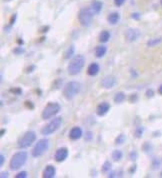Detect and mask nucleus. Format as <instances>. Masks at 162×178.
Listing matches in <instances>:
<instances>
[{
  "instance_id": "20e7f679",
  "label": "nucleus",
  "mask_w": 162,
  "mask_h": 178,
  "mask_svg": "<svg viewBox=\"0 0 162 178\" xmlns=\"http://www.w3.org/2000/svg\"><path fill=\"white\" fill-rule=\"evenodd\" d=\"M93 10L91 9V7H85L82 8L78 13V20L80 22L82 26L88 27L91 25L92 19H93Z\"/></svg>"
},
{
  "instance_id": "a878e982",
  "label": "nucleus",
  "mask_w": 162,
  "mask_h": 178,
  "mask_svg": "<svg viewBox=\"0 0 162 178\" xmlns=\"http://www.w3.org/2000/svg\"><path fill=\"white\" fill-rule=\"evenodd\" d=\"M143 131H144V129H143L142 126L136 127L135 131H134V135H135V137L136 138H141V136L143 134Z\"/></svg>"
},
{
  "instance_id": "9d476101",
  "label": "nucleus",
  "mask_w": 162,
  "mask_h": 178,
  "mask_svg": "<svg viewBox=\"0 0 162 178\" xmlns=\"http://www.w3.org/2000/svg\"><path fill=\"white\" fill-rule=\"evenodd\" d=\"M117 79L113 75H107L101 80V86L104 89H112L116 85Z\"/></svg>"
},
{
  "instance_id": "393cba45",
  "label": "nucleus",
  "mask_w": 162,
  "mask_h": 178,
  "mask_svg": "<svg viewBox=\"0 0 162 178\" xmlns=\"http://www.w3.org/2000/svg\"><path fill=\"white\" fill-rule=\"evenodd\" d=\"M162 41L161 38H154V39H150V40L147 42V45L149 46V47H153V46H156L158 45L159 43H160Z\"/></svg>"
},
{
  "instance_id": "7c9ffc66",
  "label": "nucleus",
  "mask_w": 162,
  "mask_h": 178,
  "mask_svg": "<svg viewBox=\"0 0 162 178\" xmlns=\"http://www.w3.org/2000/svg\"><path fill=\"white\" fill-rule=\"evenodd\" d=\"M92 139H93V133L91 131H87L85 133V140L86 141H91Z\"/></svg>"
},
{
  "instance_id": "c756f323",
  "label": "nucleus",
  "mask_w": 162,
  "mask_h": 178,
  "mask_svg": "<svg viewBox=\"0 0 162 178\" xmlns=\"http://www.w3.org/2000/svg\"><path fill=\"white\" fill-rule=\"evenodd\" d=\"M10 92H12L13 94H15V95H20L21 93H22V90L19 87H15V88H11L10 89Z\"/></svg>"
},
{
  "instance_id": "72a5a7b5",
  "label": "nucleus",
  "mask_w": 162,
  "mask_h": 178,
  "mask_svg": "<svg viewBox=\"0 0 162 178\" xmlns=\"http://www.w3.org/2000/svg\"><path fill=\"white\" fill-rule=\"evenodd\" d=\"M61 84H62V79H57V80L54 82L53 84V88L54 89H58L59 87L61 86Z\"/></svg>"
},
{
  "instance_id": "6e6552de",
  "label": "nucleus",
  "mask_w": 162,
  "mask_h": 178,
  "mask_svg": "<svg viewBox=\"0 0 162 178\" xmlns=\"http://www.w3.org/2000/svg\"><path fill=\"white\" fill-rule=\"evenodd\" d=\"M36 140V133L34 131H27L23 134V136L18 141V147L19 148H27L31 146Z\"/></svg>"
},
{
  "instance_id": "473e14b6",
  "label": "nucleus",
  "mask_w": 162,
  "mask_h": 178,
  "mask_svg": "<svg viewBox=\"0 0 162 178\" xmlns=\"http://www.w3.org/2000/svg\"><path fill=\"white\" fill-rule=\"evenodd\" d=\"M16 18H17V14H13V16H12L11 17V19H10V22H9V25H8L7 27H6V29L7 28H9V27H11L12 25L14 24V23H15V20H16Z\"/></svg>"
},
{
  "instance_id": "f257e3e1",
  "label": "nucleus",
  "mask_w": 162,
  "mask_h": 178,
  "mask_svg": "<svg viewBox=\"0 0 162 178\" xmlns=\"http://www.w3.org/2000/svg\"><path fill=\"white\" fill-rule=\"evenodd\" d=\"M84 64H85V57L81 54L75 55L72 58V60L70 61L68 65V73L70 75H77L78 73H80V71L83 68Z\"/></svg>"
},
{
  "instance_id": "3c124183",
  "label": "nucleus",
  "mask_w": 162,
  "mask_h": 178,
  "mask_svg": "<svg viewBox=\"0 0 162 178\" xmlns=\"http://www.w3.org/2000/svg\"><path fill=\"white\" fill-rule=\"evenodd\" d=\"M161 177H162V173H161Z\"/></svg>"
},
{
  "instance_id": "b1692460",
  "label": "nucleus",
  "mask_w": 162,
  "mask_h": 178,
  "mask_svg": "<svg viewBox=\"0 0 162 178\" xmlns=\"http://www.w3.org/2000/svg\"><path fill=\"white\" fill-rule=\"evenodd\" d=\"M111 167H112V164H111V162H109V161L107 160V161H105V162L103 163V165H102V167H101V171H102V172H104V173L109 172V171L111 170Z\"/></svg>"
},
{
  "instance_id": "5701e85b",
  "label": "nucleus",
  "mask_w": 162,
  "mask_h": 178,
  "mask_svg": "<svg viewBox=\"0 0 162 178\" xmlns=\"http://www.w3.org/2000/svg\"><path fill=\"white\" fill-rule=\"evenodd\" d=\"M125 140H126V136H125V134H123V133H120L119 135H117V137L115 138V144L116 145H121V144H123L124 142H125Z\"/></svg>"
},
{
  "instance_id": "4468645a",
  "label": "nucleus",
  "mask_w": 162,
  "mask_h": 178,
  "mask_svg": "<svg viewBox=\"0 0 162 178\" xmlns=\"http://www.w3.org/2000/svg\"><path fill=\"white\" fill-rule=\"evenodd\" d=\"M55 173H56L55 167H54L53 165H47V166L45 167V169L43 170L42 176L44 178H53V177H55Z\"/></svg>"
},
{
  "instance_id": "0eeeda50",
  "label": "nucleus",
  "mask_w": 162,
  "mask_h": 178,
  "mask_svg": "<svg viewBox=\"0 0 162 178\" xmlns=\"http://www.w3.org/2000/svg\"><path fill=\"white\" fill-rule=\"evenodd\" d=\"M48 148H49V140L43 138V139L37 141V143L35 144L32 151H31V154L33 157H40L47 151Z\"/></svg>"
},
{
  "instance_id": "c03bdc74",
  "label": "nucleus",
  "mask_w": 162,
  "mask_h": 178,
  "mask_svg": "<svg viewBox=\"0 0 162 178\" xmlns=\"http://www.w3.org/2000/svg\"><path fill=\"white\" fill-rule=\"evenodd\" d=\"M139 14L138 13H133L132 14V18H134V19H139Z\"/></svg>"
},
{
  "instance_id": "603ef678",
  "label": "nucleus",
  "mask_w": 162,
  "mask_h": 178,
  "mask_svg": "<svg viewBox=\"0 0 162 178\" xmlns=\"http://www.w3.org/2000/svg\"><path fill=\"white\" fill-rule=\"evenodd\" d=\"M161 4H162V0H161Z\"/></svg>"
},
{
  "instance_id": "412c9836",
  "label": "nucleus",
  "mask_w": 162,
  "mask_h": 178,
  "mask_svg": "<svg viewBox=\"0 0 162 178\" xmlns=\"http://www.w3.org/2000/svg\"><path fill=\"white\" fill-rule=\"evenodd\" d=\"M74 51H75L74 45L69 46V47L67 48L66 51H65V53H64V59H69V58L72 57V56L74 55Z\"/></svg>"
},
{
  "instance_id": "4be33fe9",
  "label": "nucleus",
  "mask_w": 162,
  "mask_h": 178,
  "mask_svg": "<svg viewBox=\"0 0 162 178\" xmlns=\"http://www.w3.org/2000/svg\"><path fill=\"white\" fill-rule=\"evenodd\" d=\"M112 159L114 161H120L122 159V157H123V153H122L121 150H114V151L112 152Z\"/></svg>"
},
{
  "instance_id": "4c0bfd02",
  "label": "nucleus",
  "mask_w": 162,
  "mask_h": 178,
  "mask_svg": "<svg viewBox=\"0 0 162 178\" xmlns=\"http://www.w3.org/2000/svg\"><path fill=\"white\" fill-rule=\"evenodd\" d=\"M35 68H36V66H35V65H31V66H29L28 68L26 69V72H27V73H31V72H33V70H35Z\"/></svg>"
},
{
  "instance_id": "6ab92c4d",
  "label": "nucleus",
  "mask_w": 162,
  "mask_h": 178,
  "mask_svg": "<svg viewBox=\"0 0 162 178\" xmlns=\"http://www.w3.org/2000/svg\"><path fill=\"white\" fill-rule=\"evenodd\" d=\"M106 51H107L106 46H104V45L97 46L96 49H95V56L97 58H101L105 55V54H106Z\"/></svg>"
},
{
  "instance_id": "f8f14e48",
  "label": "nucleus",
  "mask_w": 162,
  "mask_h": 178,
  "mask_svg": "<svg viewBox=\"0 0 162 178\" xmlns=\"http://www.w3.org/2000/svg\"><path fill=\"white\" fill-rule=\"evenodd\" d=\"M109 109H110V104L108 102H101L96 108V113L98 116H104L105 114H107Z\"/></svg>"
},
{
  "instance_id": "f704fd0d",
  "label": "nucleus",
  "mask_w": 162,
  "mask_h": 178,
  "mask_svg": "<svg viewBox=\"0 0 162 178\" xmlns=\"http://www.w3.org/2000/svg\"><path fill=\"white\" fill-rule=\"evenodd\" d=\"M16 178H26L27 177V172L26 171H21V172L17 173V174L15 175Z\"/></svg>"
},
{
  "instance_id": "a211bd4d",
  "label": "nucleus",
  "mask_w": 162,
  "mask_h": 178,
  "mask_svg": "<svg viewBox=\"0 0 162 178\" xmlns=\"http://www.w3.org/2000/svg\"><path fill=\"white\" fill-rule=\"evenodd\" d=\"M125 99H126V95H125V93L122 91L117 92L114 95V98H113V100H114V102L116 104H121L122 102L125 101Z\"/></svg>"
},
{
  "instance_id": "49530a36",
  "label": "nucleus",
  "mask_w": 162,
  "mask_h": 178,
  "mask_svg": "<svg viewBox=\"0 0 162 178\" xmlns=\"http://www.w3.org/2000/svg\"><path fill=\"white\" fill-rule=\"evenodd\" d=\"M48 29H49V26L43 27V28H41V32H47Z\"/></svg>"
},
{
  "instance_id": "aec40b11",
  "label": "nucleus",
  "mask_w": 162,
  "mask_h": 178,
  "mask_svg": "<svg viewBox=\"0 0 162 178\" xmlns=\"http://www.w3.org/2000/svg\"><path fill=\"white\" fill-rule=\"evenodd\" d=\"M109 39H110V32L107 30L101 31V33L99 34V40L103 43H106Z\"/></svg>"
},
{
  "instance_id": "dca6fc26",
  "label": "nucleus",
  "mask_w": 162,
  "mask_h": 178,
  "mask_svg": "<svg viewBox=\"0 0 162 178\" xmlns=\"http://www.w3.org/2000/svg\"><path fill=\"white\" fill-rule=\"evenodd\" d=\"M119 19H120V14H119L118 12H111L108 15V17H107V20H108V22L110 23L111 25L117 24Z\"/></svg>"
},
{
  "instance_id": "1a4fd4ad",
  "label": "nucleus",
  "mask_w": 162,
  "mask_h": 178,
  "mask_svg": "<svg viewBox=\"0 0 162 178\" xmlns=\"http://www.w3.org/2000/svg\"><path fill=\"white\" fill-rule=\"evenodd\" d=\"M141 35L139 29L137 28H128L125 32V39L128 42H134L136 41Z\"/></svg>"
},
{
  "instance_id": "09e8293b",
  "label": "nucleus",
  "mask_w": 162,
  "mask_h": 178,
  "mask_svg": "<svg viewBox=\"0 0 162 178\" xmlns=\"http://www.w3.org/2000/svg\"><path fill=\"white\" fill-rule=\"evenodd\" d=\"M158 92H159V93H160L161 95H162V84L160 85V87H159V89H158Z\"/></svg>"
},
{
  "instance_id": "a19ab883",
  "label": "nucleus",
  "mask_w": 162,
  "mask_h": 178,
  "mask_svg": "<svg viewBox=\"0 0 162 178\" xmlns=\"http://www.w3.org/2000/svg\"><path fill=\"white\" fill-rule=\"evenodd\" d=\"M146 95H147V97H152V96H153V91H152V90H151V89L147 90Z\"/></svg>"
},
{
  "instance_id": "2f4dec72",
  "label": "nucleus",
  "mask_w": 162,
  "mask_h": 178,
  "mask_svg": "<svg viewBox=\"0 0 162 178\" xmlns=\"http://www.w3.org/2000/svg\"><path fill=\"white\" fill-rule=\"evenodd\" d=\"M137 157H138V154H137V152H136V151H131V152H130V154H129V159H130V160L135 161L136 159H137Z\"/></svg>"
},
{
  "instance_id": "c85d7f7f",
  "label": "nucleus",
  "mask_w": 162,
  "mask_h": 178,
  "mask_svg": "<svg viewBox=\"0 0 162 178\" xmlns=\"http://www.w3.org/2000/svg\"><path fill=\"white\" fill-rule=\"evenodd\" d=\"M24 52H25L24 48L21 47V46H19V47H16L15 49L13 50V53H14V54H16V55H20V54L24 53Z\"/></svg>"
},
{
  "instance_id": "8fccbe9b",
  "label": "nucleus",
  "mask_w": 162,
  "mask_h": 178,
  "mask_svg": "<svg viewBox=\"0 0 162 178\" xmlns=\"http://www.w3.org/2000/svg\"><path fill=\"white\" fill-rule=\"evenodd\" d=\"M18 43H19V44H22L23 41H22V40H18Z\"/></svg>"
},
{
  "instance_id": "37998d69",
  "label": "nucleus",
  "mask_w": 162,
  "mask_h": 178,
  "mask_svg": "<svg viewBox=\"0 0 162 178\" xmlns=\"http://www.w3.org/2000/svg\"><path fill=\"white\" fill-rule=\"evenodd\" d=\"M0 159H1V160H0V165H1V166H3L4 160H5V157H4L3 154H1V155H0Z\"/></svg>"
},
{
  "instance_id": "a18cd8bd",
  "label": "nucleus",
  "mask_w": 162,
  "mask_h": 178,
  "mask_svg": "<svg viewBox=\"0 0 162 178\" xmlns=\"http://www.w3.org/2000/svg\"><path fill=\"white\" fill-rule=\"evenodd\" d=\"M1 178H4V177H8V172H1V175H0Z\"/></svg>"
},
{
  "instance_id": "cd10ccee",
  "label": "nucleus",
  "mask_w": 162,
  "mask_h": 178,
  "mask_svg": "<svg viewBox=\"0 0 162 178\" xmlns=\"http://www.w3.org/2000/svg\"><path fill=\"white\" fill-rule=\"evenodd\" d=\"M160 166V161L158 158H153L152 159V167L153 169H158Z\"/></svg>"
},
{
  "instance_id": "9b49d317",
  "label": "nucleus",
  "mask_w": 162,
  "mask_h": 178,
  "mask_svg": "<svg viewBox=\"0 0 162 178\" xmlns=\"http://www.w3.org/2000/svg\"><path fill=\"white\" fill-rule=\"evenodd\" d=\"M67 157H68V149L65 147H61L56 150L55 155H54V159H55V161H57V162H63Z\"/></svg>"
},
{
  "instance_id": "bb28decb",
  "label": "nucleus",
  "mask_w": 162,
  "mask_h": 178,
  "mask_svg": "<svg viewBox=\"0 0 162 178\" xmlns=\"http://www.w3.org/2000/svg\"><path fill=\"white\" fill-rule=\"evenodd\" d=\"M123 175V172L122 171H112V172L109 173L107 176L108 177H121Z\"/></svg>"
},
{
  "instance_id": "2eb2a0df",
  "label": "nucleus",
  "mask_w": 162,
  "mask_h": 178,
  "mask_svg": "<svg viewBox=\"0 0 162 178\" xmlns=\"http://www.w3.org/2000/svg\"><path fill=\"white\" fill-rule=\"evenodd\" d=\"M99 71H100L99 64L96 63V62H93L87 68V74L90 75V76H96L99 73Z\"/></svg>"
},
{
  "instance_id": "58836bf2",
  "label": "nucleus",
  "mask_w": 162,
  "mask_h": 178,
  "mask_svg": "<svg viewBox=\"0 0 162 178\" xmlns=\"http://www.w3.org/2000/svg\"><path fill=\"white\" fill-rule=\"evenodd\" d=\"M149 149H150V145H149L148 142H145V144H144V145H143V150L147 152Z\"/></svg>"
},
{
  "instance_id": "c9c22d12",
  "label": "nucleus",
  "mask_w": 162,
  "mask_h": 178,
  "mask_svg": "<svg viewBox=\"0 0 162 178\" xmlns=\"http://www.w3.org/2000/svg\"><path fill=\"white\" fill-rule=\"evenodd\" d=\"M129 101L131 102V103L136 102L137 101V95H136V94H132V95L130 96V98H129Z\"/></svg>"
},
{
  "instance_id": "79ce46f5",
  "label": "nucleus",
  "mask_w": 162,
  "mask_h": 178,
  "mask_svg": "<svg viewBox=\"0 0 162 178\" xmlns=\"http://www.w3.org/2000/svg\"><path fill=\"white\" fill-rule=\"evenodd\" d=\"M135 171H136V165H133V166H131V168L129 169V173L132 174V173H134Z\"/></svg>"
},
{
  "instance_id": "e433bc0d",
  "label": "nucleus",
  "mask_w": 162,
  "mask_h": 178,
  "mask_svg": "<svg viewBox=\"0 0 162 178\" xmlns=\"http://www.w3.org/2000/svg\"><path fill=\"white\" fill-rule=\"evenodd\" d=\"M125 2V0H114V4L117 6V7H119V6H121L122 4Z\"/></svg>"
},
{
  "instance_id": "7ed1b4c3",
  "label": "nucleus",
  "mask_w": 162,
  "mask_h": 178,
  "mask_svg": "<svg viewBox=\"0 0 162 178\" xmlns=\"http://www.w3.org/2000/svg\"><path fill=\"white\" fill-rule=\"evenodd\" d=\"M27 152L25 151H19L16 152L13 156H12L11 160L9 163V167L11 170H18L20 167H22L23 165L26 163L27 161Z\"/></svg>"
},
{
  "instance_id": "ddd939ff",
  "label": "nucleus",
  "mask_w": 162,
  "mask_h": 178,
  "mask_svg": "<svg viewBox=\"0 0 162 178\" xmlns=\"http://www.w3.org/2000/svg\"><path fill=\"white\" fill-rule=\"evenodd\" d=\"M82 135H83V133H82V129L78 126H74L73 128H71L70 132H69V138H70L71 140L80 139V138L82 137Z\"/></svg>"
},
{
  "instance_id": "f03ea898",
  "label": "nucleus",
  "mask_w": 162,
  "mask_h": 178,
  "mask_svg": "<svg viewBox=\"0 0 162 178\" xmlns=\"http://www.w3.org/2000/svg\"><path fill=\"white\" fill-rule=\"evenodd\" d=\"M81 85L77 81H69L68 83H66L63 88V96L66 98L67 100H71L80 92Z\"/></svg>"
},
{
  "instance_id": "423d86ee",
  "label": "nucleus",
  "mask_w": 162,
  "mask_h": 178,
  "mask_svg": "<svg viewBox=\"0 0 162 178\" xmlns=\"http://www.w3.org/2000/svg\"><path fill=\"white\" fill-rule=\"evenodd\" d=\"M61 124H62V117H56L41 129V134L42 135H51L59 129Z\"/></svg>"
},
{
  "instance_id": "de8ad7c7",
  "label": "nucleus",
  "mask_w": 162,
  "mask_h": 178,
  "mask_svg": "<svg viewBox=\"0 0 162 178\" xmlns=\"http://www.w3.org/2000/svg\"><path fill=\"white\" fill-rule=\"evenodd\" d=\"M5 132H6L5 129H2V130H1V133H0V136H1V137H2V136L4 135V133H5Z\"/></svg>"
},
{
  "instance_id": "ea45409f",
  "label": "nucleus",
  "mask_w": 162,
  "mask_h": 178,
  "mask_svg": "<svg viewBox=\"0 0 162 178\" xmlns=\"http://www.w3.org/2000/svg\"><path fill=\"white\" fill-rule=\"evenodd\" d=\"M25 105H26L27 107L29 108V109H33V108H34V105H33V104H32V102L26 101V102H25Z\"/></svg>"
},
{
  "instance_id": "39448f33",
  "label": "nucleus",
  "mask_w": 162,
  "mask_h": 178,
  "mask_svg": "<svg viewBox=\"0 0 162 178\" xmlns=\"http://www.w3.org/2000/svg\"><path fill=\"white\" fill-rule=\"evenodd\" d=\"M60 104L57 102H49L42 111V119L46 120V119H50L51 117L55 116L60 111Z\"/></svg>"
},
{
  "instance_id": "f3484780",
  "label": "nucleus",
  "mask_w": 162,
  "mask_h": 178,
  "mask_svg": "<svg viewBox=\"0 0 162 178\" xmlns=\"http://www.w3.org/2000/svg\"><path fill=\"white\" fill-rule=\"evenodd\" d=\"M102 6H103V3L101 1H99V0H94L91 3V9L93 10L94 13L97 14L102 10Z\"/></svg>"
}]
</instances>
